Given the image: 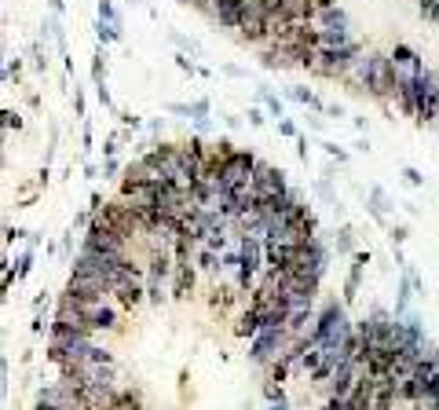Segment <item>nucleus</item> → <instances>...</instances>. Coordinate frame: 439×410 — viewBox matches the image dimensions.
Instances as JSON below:
<instances>
[{
  "label": "nucleus",
  "instance_id": "f257e3e1",
  "mask_svg": "<svg viewBox=\"0 0 439 410\" xmlns=\"http://www.w3.org/2000/svg\"><path fill=\"white\" fill-rule=\"evenodd\" d=\"M315 341L322 344V348H341V344L355 334V322L348 319V308H344V300H326L319 319H315V326H312Z\"/></svg>",
  "mask_w": 439,
  "mask_h": 410
},
{
  "label": "nucleus",
  "instance_id": "f03ea898",
  "mask_svg": "<svg viewBox=\"0 0 439 410\" xmlns=\"http://www.w3.org/2000/svg\"><path fill=\"white\" fill-rule=\"evenodd\" d=\"M363 55V45L355 40V45L348 48H319V59H315V70L319 77H329V81H348V74L355 70V59Z\"/></svg>",
  "mask_w": 439,
  "mask_h": 410
},
{
  "label": "nucleus",
  "instance_id": "7ed1b4c3",
  "mask_svg": "<svg viewBox=\"0 0 439 410\" xmlns=\"http://www.w3.org/2000/svg\"><path fill=\"white\" fill-rule=\"evenodd\" d=\"M290 341H293V337H290V330H285V326H282V330H260V334L249 341V359H253L256 366H271L285 348H290Z\"/></svg>",
  "mask_w": 439,
  "mask_h": 410
},
{
  "label": "nucleus",
  "instance_id": "20e7f679",
  "mask_svg": "<svg viewBox=\"0 0 439 410\" xmlns=\"http://www.w3.org/2000/svg\"><path fill=\"white\" fill-rule=\"evenodd\" d=\"M253 190H256V198H282V194H290V187H285V172L268 165V161H260L256 172H253Z\"/></svg>",
  "mask_w": 439,
  "mask_h": 410
},
{
  "label": "nucleus",
  "instance_id": "39448f33",
  "mask_svg": "<svg viewBox=\"0 0 439 410\" xmlns=\"http://www.w3.org/2000/svg\"><path fill=\"white\" fill-rule=\"evenodd\" d=\"M256 165H260V158L253 154V150H234V158L224 165V183H227L231 190H238V187L253 183Z\"/></svg>",
  "mask_w": 439,
  "mask_h": 410
},
{
  "label": "nucleus",
  "instance_id": "423d86ee",
  "mask_svg": "<svg viewBox=\"0 0 439 410\" xmlns=\"http://www.w3.org/2000/svg\"><path fill=\"white\" fill-rule=\"evenodd\" d=\"M88 330L92 334H118L121 330V315L110 304V297L99 300V304H88Z\"/></svg>",
  "mask_w": 439,
  "mask_h": 410
},
{
  "label": "nucleus",
  "instance_id": "0eeeda50",
  "mask_svg": "<svg viewBox=\"0 0 439 410\" xmlns=\"http://www.w3.org/2000/svg\"><path fill=\"white\" fill-rule=\"evenodd\" d=\"M388 59H392V67H395V74H399V77H417V74L425 70L421 55H417L410 45H395V48L388 52Z\"/></svg>",
  "mask_w": 439,
  "mask_h": 410
},
{
  "label": "nucleus",
  "instance_id": "6e6552de",
  "mask_svg": "<svg viewBox=\"0 0 439 410\" xmlns=\"http://www.w3.org/2000/svg\"><path fill=\"white\" fill-rule=\"evenodd\" d=\"M169 286H172V293L180 297V300H187V297L194 293V286H198L194 268H190L187 261H176V264H172V278H169Z\"/></svg>",
  "mask_w": 439,
  "mask_h": 410
},
{
  "label": "nucleus",
  "instance_id": "1a4fd4ad",
  "mask_svg": "<svg viewBox=\"0 0 439 410\" xmlns=\"http://www.w3.org/2000/svg\"><path fill=\"white\" fill-rule=\"evenodd\" d=\"M366 264H370V253H355L351 271H348V283H344V304L359 297V283H363V268H366Z\"/></svg>",
  "mask_w": 439,
  "mask_h": 410
},
{
  "label": "nucleus",
  "instance_id": "9d476101",
  "mask_svg": "<svg viewBox=\"0 0 439 410\" xmlns=\"http://www.w3.org/2000/svg\"><path fill=\"white\" fill-rule=\"evenodd\" d=\"M260 330H263V315H260V308H256V304H249V312H241V315H238V326H234V334L253 341Z\"/></svg>",
  "mask_w": 439,
  "mask_h": 410
},
{
  "label": "nucleus",
  "instance_id": "9b49d317",
  "mask_svg": "<svg viewBox=\"0 0 439 410\" xmlns=\"http://www.w3.org/2000/svg\"><path fill=\"white\" fill-rule=\"evenodd\" d=\"M172 114L194 118V125H198V128H209V103H205V99H194L190 106H180V103H176V106H172Z\"/></svg>",
  "mask_w": 439,
  "mask_h": 410
},
{
  "label": "nucleus",
  "instance_id": "f8f14e48",
  "mask_svg": "<svg viewBox=\"0 0 439 410\" xmlns=\"http://www.w3.org/2000/svg\"><path fill=\"white\" fill-rule=\"evenodd\" d=\"M315 26H319V30H333V26H348V11H344L341 4H329V8H322V11L315 15Z\"/></svg>",
  "mask_w": 439,
  "mask_h": 410
},
{
  "label": "nucleus",
  "instance_id": "ddd939ff",
  "mask_svg": "<svg viewBox=\"0 0 439 410\" xmlns=\"http://www.w3.org/2000/svg\"><path fill=\"white\" fill-rule=\"evenodd\" d=\"M114 410H143V396H139V388L118 385V399H114Z\"/></svg>",
  "mask_w": 439,
  "mask_h": 410
},
{
  "label": "nucleus",
  "instance_id": "4468645a",
  "mask_svg": "<svg viewBox=\"0 0 439 410\" xmlns=\"http://www.w3.org/2000/svg\"><path fill=\"white\" fill-rule=\"evenodd\" d=\"M121 23H110V18H99V26H96V33H99V45L106 48V45H114V40H121Z\"/></svg>",
  "mask_w": 439,
  "mask_h": 410
},
{
  "label": "nucleus",
  "instance_id": "2eb2a0df",
  "mask_svg": "<svg viewBox=\"0 0 439 410\" xmlns=\"http://www.w3.org/2000/svg\"><path fill=\"white\" fill-rule=\"evenodd\" d=\"M384 209H392V205H388V194H384L381 187H373V190H370V212H373V220L384 224Z\"/></svg>",
  "mask_w": 439,
  "mask_h": 410
},
{
  "label": "nucleus",
  "instance_id": "dca6fc26",
  "mask_svg": "<svg viewBox=\"0 0 439 410\" xmlns=\"http://www.w3.org/2000/svg\"><path fill=\"white\" fill-rule=\"evenodd\" d=\"M231 304H234V290H212V297H209V308L212 312H231Z\"/></svg>",
  "mask_w": 439,
  "mask_h": 410
},
{
  "label": "nucleus",
  "instance_id": "f3484780",
  "mask_svg": "<svg viewBox=\"0 0 439 410\" xmlns=\"http://www.w3.org/2000/svg\"><path fill=\"white\" fill-rule=\"evenodd\" d=\"M333 246H337V253H355V231H351V227H341L337 231V239H333Z\"/></svg>",
  "mask_w": 439,
  "mask_h": 410
},
{
  "label": "nucleus",
  "instance_id": "a211bd4d",
  "mask_svg": "<svg viewBox=\"0 0 439 410\" xmlns=\"http://www.w3.org/2000/svg\"><path fill=\"white\" fill-rule=\"evenodd\" d=\"M290 96H293L297 103H304V106H315V110H326V103H322V99H319L312 89H293Z\"/></svg>",
  "mask_w": 439,
  "mask_h": 410
},
{
  "label": "nucleus",
  "instance_id": "6ab92c4d",
  "mask_svg": "<svg viewBox=\"0 0 439 410\" xmlns=\"http://www.w3.org/2000/svg\"><path fill=\"white\" fill-rule=\"evenodd\" d=\"M92 77H96V84H103V81H106V48H103V45H99L96 62H92Z\"/></svg>",
  "mask_w": 439,
  "mask_h": 410
},
{
  "label": "nucleus",
  "instance_id": "aec40b11",
  "mask_svg": "<svg viewBox=\"0 0 439 410\" xmlns=\"http://www.w3.org/2000/svg\"><path fill=\"white\" fill-rule=\"evenodd\" d=\"M410 239V231H406V224H395V227H388V242L392 246H403Z\"/></svg>",
  "mask_w": 439,
  "mask_h": 410
},
{
  "label": "nucleus",
  "instance_id": "412c9836",
  "mask_svg": "<svg viewBox=\"0 0 439 410\" xmlns=\"http://www.w3.org/2000/svg\"><path fill=\"white\" fill-rule=\"evenodd\" d=\"M30 268H33V253H22L18 261H15V278H26Z\"/></svg>",
  "mask_w": 439,
  "mask_h": 410
},
{
  "label": "nucleus",
  "instance_id": "4be33fe9",
  "mask_svg": "<svg viewBox=\"0 0 439 410\" xmlns=\"http://www.w3.org/2000/svg\"><path fill=\"white\" fill-rule=\"evenodd\" d=\"M263 399H268V403L285 399V396H282V385H278V381H263Z\"/></svg>",
  "mask_w": 439,
  "mask_h": 410
},
{
  "label": "nucleus",
  "instance_id": "5701e85b",
  "mask_svg": "<svg viewBox=\"0 0 439 410\" xmlns=\"http://www.w3.org/2000/svg\"><path fill=\"white\" fill-rule=\"evenodd\" d=\"M260 99H263V106H268V110H271L275 118H285V114H282V99H278V96H271V92H260Z\"/></svg>",
  "mask_w": 439,
  "mask_h": 410
},
{
  "label": "nucleus",
  "instance_id": "b1692460",
  "mask_svg": "<svg viewBox=\"0 0 439 410\" xmlns=\"http://www.w3.org/2000/svg\"><path fill=\"white\" fill-rule=\"evenodd\" d=\"M99 18H110V23H121V15H118V8L110 4V0H99Z\"/></svg>",
  "mask_w": 439,
  "mask_h": 410
},
{
  "label": "nucleus",
  "instance_id": "393cba45",
  "mask_svg": "<svg viewBox=\"0 0 439 410\" xmlns=\"http://www.w3.org/2000/svg\"><path fill=\"white\" fill-rule=\"evenodd\" d=\"M33 67H37V70L48 67V48H44V45H33Z\"/></svg>",
  "mask_w": 439,
  "mask_h": 410
},
{
  "label": "nucleus",
  "instance_id": "a878e982",
  "mask_svg": "<svg viewBox=\"0 0 439 410\" xmlns=\"http://www.w3.org/2000/svg\"><path fill=\"white\" fill-rule=\"evenodd\" d=\"M403 176H406V183H410V187H421V183H425V176H421L417 169H410V165L403 169Z\"/></svg>",
  "mask_w": 439,
  "mask_h": 410
},
{
  "label": "nucleus",
  "instance_id": "bb28decb",
  "mask_svg": "<svg viewBox=\"0 0 439 410\" xmlns=\"http://www.w3.org/2000/svg\"><path fill=\"white\" fill-rule=\"evenodd\" d=\"M278 132H282V136H293V139H300V136H297V125H293L290 118H282V121H278Z\"/></svg>",
  "mask_w": 439,
  "mask_h": 410
},
{
  "label": "nucleus",
  "instance_id": "cd10ccee",
  "mask_svg": "<svg viewBox=\"0 0 439 410\" xmlns=\"http://www.w3.org/2000/svg\"><path fill=\"white\" fill-rule=\"evenodd\" d=\"M118 172H121V161L118 158H106L103 161V176H118Z\"/></svg>",
  "mask_w": 439,
  "mask_h": 410
},
{
  "label": "nucleus",
  "instance_id": "c85d7f7f",
  "mask_svg": "<svg viewBox=\"0 0 439 410\" xmlns=\"http://www.w3.org/2000/svg\"><path fill=\"white\" fill-rule=\"evenodd\" d=\"M263 121H268V118H263V110H260V106H253V110H249V125H263Z\"/></svg>",
  "mask_w": 439,
  "mask_h": 410
},
{
  "label": "nucleus",
  "instance_id": "c756f323",
  "mask_svg": "<svg viewBox=\"0 0 439 410\" xmlns=\"http://www.w3.org/2000/svg\"><path fill=\"white\" fill-rule=\"evenodd\" d=\"M326 150H329V154H333V158H337V161H348V154H344V150H337V147H333V143H326Z\"/></svg>",
  "mask_w": 439,
  "mask_h": 410
},
{
  "label": "nucleus",
  "instance_id": "7c9ffc66",
  "mask_svg": "<svg viewBox=\"0 0 439 410\" xmlns=\"http://www.w3.org/2000/svg\"><path fill=\"white\" fill-rule=\"evenodd\" d=\"M121 121H125L128 128H139V118H136V114H121Z\"/></svg>",
  "mask_w": 439,
  "mask_h": 410
},
{
  "label": "nucleus",
  "instance_id": "2f4dec72",
  "mask_svg": "<svg viewBox=\"0 0 439 410\" xmlns=\"http://www.w3.org/2000/svg\"><path fill=\"white\" fill-rule=\"evenodd\" d=\"M99 103H103V106H110V92H106V84H99Z\"/></svg>",
  "mask_w": 439,
  "mask_h": 410
},
{
  "label": "nucleus",
  "instance_id": "473e14b6",
  "mask_svg": "<svg viewBox=\"0 0 439 410\" xmlns=\"http://www.w3.org/2000/svg\"><path fill=\"white\" fill-rule=\"evenodd\" d=\"M268 410H290V406H285V399H278V403H271Z\"/></svg>",
  "mask_w": 439,
  "mask_h": 410
},
{
  "label": "nucleus",
  "instance_id": "72a5a7b5",
  "mask_svg": "<svg viewBox=\"0 0 439 410\" xmlns=\"http://www.w3.org/2000/svg\"><path fill=\"white\" fill-rule=\"evenodd\" d=\"M48 4H52V11H55V15L62 11V0H48Z\"/></svg>",
  "mask_w": 439,
  "mask_h": 410
},
{
  "label": "nucleus",
  "instance_id": "f704fd0d",
  "mask_svg": "<svg viewBox=\"0 0 439 410\" xmlns=\"http://www.w3.org/2000/svg\"><path fill=\"white\" fill-rule=\"evenodd\" d=\"M432 396L439 399V374H435V381H432Z\"/></svg>",
  "mask_w": 439,
  "mask_h": 410
},
{
  "label": "nucleus",
  "instance_id": "c9c22d12",
  "mask_svg": "<svg viewBox=\"0 0 439 410\" xmlns=\"http://www.w3.org/2000/svg\"><path fill=\"white\" fill-rule=\"evenodd\" d=\"M132 4H147V0H132Z\"/></svg>",
  "mask_w": 439,
  "mask_h": 410
}]
</instances>
